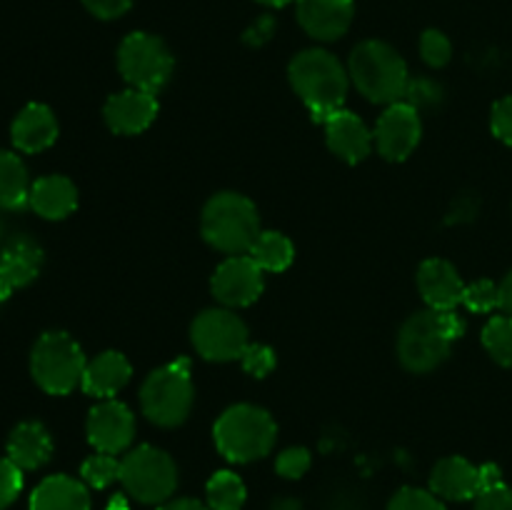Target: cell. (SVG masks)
Returning a JSON list of instances; mask_svg holds the SVG:
<instances>
[{
    "instance_id": "cell-1",
    "label": "cell",
    "mask_w": 512,
    "mask_h": 510,
    "mask_svg": "<svg viewBox=\"0 0 512 510\" xmlns=\"http://www.w3.org/2000/svg\"><path fill=\"white\" fill-rule=\"evenodd\" d=\"M465 320L455 310H420L398 333V360L415 375L430 373L445 363L455 340L463 338Z\"/></svg>"
},
{
    "instance_id": "cell-2",
    "label": "cell",
    "mask_w": 512,
    "mask_h": 510,
    "mask_svg": "<svg viewBox=\"0 0 512 510\" xmlns=\"http://www.w3.org/2000/svg\"><path fill=\"white\" fill-rule=\"evenodd\" d=\"M288 78L298 98L308 105L315 123H328L343 110L350 75L330 50L310 48L295 55L288 65Z\"/></svg>"
},
{
    "instance_id": "cell-3",
    "label": "cell",
    "mask_w": 512,
    "mask_h": 510,
    "mask_svg": "<svg viewBox=\"0 0 512 510\" xmlns=\"http://www.w3.org/2000/svg\"><path fill=\"white\" fill-rule=\"evenodd\" d=\"M348 75L365 100L393 105L408 93V63L393 45L383 40H363L348 60Z\"/></svg>"
},
{
    "instance_id": "cell-4",
    "label": "cell",
    "mask_w": 512,
    "mask_h": 510,
    "mask_svg": "<svg viewBox=\"0 0 512 510\" xmlns=\"http://www.w3.org/2000/svg\"><path fill=\"white\" fill-rule=\"evenodd\" d=\"M260 233L263 230L258 208L245 195L223 190L205 203L200 215V235L210 248L225 255H248Z\"/></svg>"
},
{
    "instance_id": "cell-5",
    "label": "cell",
    "mask_w": 512,
    "mask_h": 510,
    "mask_svg": "<svg viewBox=\"0 0 512 510\" xmlns=\"http://www.w3.org/2000/svg\"><path fill=\"white\" fill-rule=\"evenodd\" d=\"M218 453L230 463H253L265 458L278 440V425L265 408L250 403L230 405L213 428Z\"/></svg>"
},
{
    "instance_id": "cell-6",
    "label": "cell",
    "mask_w": 512,
    "mask_h": 510,
    "mask_svg": "<svg viewBox=\"0 0 512 510\" xmlns=\"http://www.w3.org/2000/svg\"><path fill=\"white\" fill-rule=\"evenodd\" d=\"M195 385L190 378V363L185 358L173 360L153 370L140 388L143 415L158 428H178L193 410Z\"/></svg>"
},
{
    "instance_id": "cell-7",
    "label": "cell",
    "mask_w": 512,
    "mask_h": 510,
    "mask_svg": "<svg viewBox=\"0 0 512 510\" xmlns=\"http://www.w3.org/2000/svg\"><path fill=\"white\" fill-rule=\"evenodd\" d=\"M85 365L83 348L65 330H48L30 350V375L48 395L73 393L83 383Z\"/></svg>"
},
{
    "instance_id": "cell-8",
    "label": "cell",
    "mask_w": 512,
    "mask_h": 510,
    "mask_svg": "<svg viewBox=\"0 0 512 510\" xmlns=\"http://www.w3.org/2000/svg\"><path fill=\"white\" fill-rule=\"evenodd\" d=\"M120 483L125 493L143 505H163L178 488V465L155 445H138L120 460Z\"/></svg>"
},
{
    "instance_id": "cell-9",
    "label": "cell",
    "mask_w": 512,
    "mask_h": 510,
    "mask_svg": "<svg viewBox=\"0 0 512 510\" xmlns=\"http://www.w3.org/2000/svg\"><path fill=\"white\" fill-rule=\"evenodd\" d=\"M173 53L150 33H130L118 48V70L128 88L158 95L173 75Z\"/></svg>"
},
{
    "instance_id": "cell-10",
    "label": "cell",
    "mask_w": 512,
    "mask_h": 510,
    "mask_svg": "<svg viewBox=\"0 0 512 510\" xmlns=\"http://www.w3.org/2000/svg\"><path fill=\"white\" fill-rule=\"evenodd\" d=\"M190 343L200 358L213 363L240 360L250 345L248 325L230 308H208L190 325Z\"/></svg>"
},
{
    "instance_id": "cell-11",
    "label": "cell",
    "mask_w": 512,
    "mask_h": 510,
    "mask_svg": "<svg viewBox=\"0 0 512 510\" xmlns=\"http://www.w3.org/2000/svg\"><path fill=\"white\" fill-rule=\"evenodd\" d=\"M420 138H423L420 110L405 100L388 105L373 130L375 148L390 163H403L405 158H410L413 150L418 148Z\"/></svg>"
},
{
    "instance_id": "cell-12",
    "label": "cell",
    "mask_w": 512,
    "mask_h": 510,
    "mask_svg": "<svg viewBox=\"0 0 512 510\" xmlns=\"http://www.w3.org/2000/svg\"><path fill=\"white\" fill-rule=\"evenodd\" d=\"M210 290L225 308L253 305L265 290L263 268L250 255H230L215 268L213 278H210Z\"/></svg>"
},
{
    "instance_id": "cell-13",
    "label": "cell",
    "mask_w": 512,
    "mask_h": 510,
    "mask_svg": "<svg viewBox=\"0 0 512 510\" xmlns=\"http://www.w3.org/2000/svg\"><path fill=\"white\" fill-rule=\"evenodd\" d=\"M85 433H88V443L98 453H125L135 438L133 410L125 403H120V400H103V403H98L88 413Z\"/></svg>"
},
{
    "instance_id": "cell-14",
    "label": "cell",
    "mask_w": 512,
    "mask_h": 510,
    "mask_svg": "<svg viewBox=\"0 0 512 510\" xmlns=\"http://www.w3.org/2000/svg\"><path fill=\"white\" fill-rule=\"evenodd\" d=\"M43 248L30 235H15L0 253V298L8 300L15 290L33 283L43 270Z\"/></svg>"
},
{
    "instance_id": "cell-15",
    "label": "cell",
    "mask_w": 512,
    "mask_h": 510,
    "mask_svg": "<svg viewBox=\"0 0 512 510\" xmlns=\"http://www.w3.org/2000/svg\"><path fill=\"white\" fill-rule=\"evenodd\" d=\"M155 115H158V98L138 88L113 93L103 108L105 125L118 135L143 133L153 125Z\"/></svg>"
},
{
    "instance_id": "cell-16",
    "label": "cell",
    "mask_w": 512,
    "mask_h": 510,
    "mask_svg": "<svg viewBox=\"0 0 512 510\" xmlns=\"http://www.w3.org/2000/svg\"><path fill=\"white\" fill-rule=\"evenodd\" d=\"M418 290L430 310H455L463 303L465 283L450 260L428 258L418 268Z\"/></svg>"
},
{
    "instance_id": "cell-17",
    "label": "cell",
    "mask_w": 512,
    "mask_h": 510,
    "mask_svg": "<svg viewBox=\"0 0 512 510\" xmlns=\"http://www.w3.org/2000/svg\"><path fill=\"white\" fill-rule=\"evenodd\" d=\"M355 0H298V23L315 40H338L348 33Z\"/></svg>"
},
{
    "instance_id": "cell-18",
    "label": "cell",
    "mask_w": 512,
    "mask_h": 510,
    "mask_svg": "<svg viewBox=\"0 0 512 510\" xmlns=\"http://www.w3.org/2000/svg\"><path fill=\"white\" fill-rule=\"evenodd\" d=\"M325 140H328L330 153L338 155L340 160H345L348 165L363 163L370 155V150L375 148L373 133L368 130V125L358 118L350 110H338L333 118L325 123Z\"/></svg>"
},
{
    "instance_id": "cell-19",
    "label": "cell",
    "mask_w": 512,
    "mask_h": 510,
    "mask_svg": "<svg viewBox=\"0 0 512 510\" xmlns=\"http://www.w3.org/2000/svg\"><path fill=\"white\" fill-rule=\"evenodd\" d=\"M430 490L443 500H475L483 493L480 468L463 455H448L435 463Z\"/></svg>"
},
{
    "instance_id": "cell-20",
    "label": "cell",
    "mask_w": 512,
    "mask_h": 510,
    "mask_svg": "<svg viewBox=\"0 0 512 510\" xmlns=\"http://www.w3.org/2000/svg\"><path fill=\"white\" fill-rule=\"evenodd\" d=\"M58 118L43 103H28L10 125V140L20 153H40L58 140Z\"/></svg>"
},
{
    "instance_id": "cell-21",
    "label": "cell",
    "mask_w": 512,
    "mask_h": 510,
    "mask_svg": "<svg viewBox=\"0 0 512 510\" xmlns=\"http://www.w3.org/2000/svg\"><path fill=\"white\" fill-rule=\"evenodd\" d=\"M5 458L13 460L20 470H38L53 458V438L38 420H23L15 425L5 443Z\"/></svg>"
},
{
    "instance_id": "cell-22",
    "label": "cell",
    "mask_w": 512,
    "mask_h": 510,
    "mask_svg": "<svg viewBox=\"0 0 512 510\" xmlns=\"http://www.w3.org/2000/svg\"><path fill=\"white\" fill-rule=\"evenodd\" d=\"M130 375H133V368H130L128 358L118 350H105V353L88 360L80 388L93 398L108 400L130 383Z\"/></svg>"
},
{
    "instance_id": "cell-23",
    "label": "cell",
    "mask_w": 512,
    "mask_h": 510,
    "mask_svg": "<svg viewBox=\"0 0 512 510\" xmlns=\"http://www.w3.org/2000/svg\"><path fill=\"white\" fill-rule=\"evenodd\" d=\"M28 205L45 220H63L78 208V188L65 175H43L30 185Z\"/></svg>"
},
{
    "instance_id": "cell-24",
    "label": "cell",
    "mask_w": 512,
    "mask_h": 510,
    "mask_svg": "<svg viewBox=\"0 0 512 510\" xmlns=\"http://www.w3.org/2000/svg\"><path fill=\"white\" fill-rule=\"evenodd\" d=\"M30 510H90L88 485L70 475H48L30 495Z\"/></svg>"
},
{
    "instance_id": "cell-25",
    "label": "cell",
    "mask_w": 512,
    "mask_h": 510,
    "mask_svg": "<svg viewBox=\"0 0 512 510\" xmlns=\"http://www.w3.org/2000/svg\"><path fill=\"white\" fill-rule=\"evenodd\" d=\"M28 168L13 150L0 148V210H20L30 195Z\"/></svg>"
},
{
    "instance_id": "cell-26",
    "label": "cell",
    "mask_w": 512,
    "mask_h": 510,
    "mask_svg": "<svg viewBox=\"0 0 512 510\" xmlns=\"http://www.w3.org/2000/svg\"><path fill=\"white\" fill-rule=\"evenodd\" d=\"M248 255L263 268V273H283L293 265L295 248L288 235L278 233V230H263Z\"/></svg>"
},
{
    "instance_id": "cell-27",
    "label": "cell",
    "mask_w": 512,
    "mask_h": 510,
    "mask_svg": "<svg viewBox=\"0 0 512 510\" xmlns=\"http://www.w3.org/2000/svg\"><path fill=\"white\" fill-rule=\"evenodd\" d=\"M245 498H248V490L233 470H218L205 485V500L210 510H240Z\"/></svg>"
},
{
    "instance_id": "cell-28",
    "label": "cell",
    "mask_w": 512,
    "mask_h": 510,
    "mask_svg": "<svg viewBox=\"0 0 512 510\" xmlns=\"http://www.w3.org/2000/svg\"><path fill=\"white\" fill-rule=\"evenodd\" d=\"M483 348L503 368H512V315H495L483 328Z\"/></svg>"
},
{
    "instance_id": "cell-29",
    "label": "cell",
    "mask_w": 512,
    "mask_h": 510,
    "mask_svg": "<svg viewBox=\"0 0 512 510\" xmlns=\"http://www.w3.org/2000/svg\"><path fill=\"white\" fill-rule=\"evenodd\" d=\"M80 478L85 485L95 490H103L108 485H113L115 480H120V460L110 453H98L90 455L83 465H80Z\"/></svg>"
},
{
    "instance_id": "cell-30",
    "label": "cell",
    "mask_w": 512,
    "mask_h": 510,
    "mask_svg": "<svg viewBox=\"0 0 512 510\" xmlns=\"http://www.w3.org/2000/svg\"><path fill=\"white\" fill-rule=\"evenodd\" d=\"M463 305L470 313H493L500 308V285L493 280H475V283L465 285Z\"/></svg>"
},
{
    "instance_id": "cell-31",
    "label": "cell",
    "mask_w": 512,
    "mask_h": 510,
    "mask_svg": "<svg viewBox=\"0 0 512 510\" xmlns=\"http://www.w3.org/2000/svg\"><path fill=\"white\" fill-rule=\"evenodd\" d=\"M388 510H448L443 498L433 493V490L423 488H400L398 493L390 498Z\"/></svg>"
},
{
    "instance_id": "cell-32",
    "label": "cell",
    "mask_w": 512,
    "mask_h": 510,
    "mask_svg": "<svg viewBox=\"0 0 512 510\" xmlns=\"http://www.w3.org/2000/svg\"><path fill=\"white\" fill-rule=\"evenodd\" d=\"M420 55L430 68H445L453 58V45H450L448 35L430 28L420 35Z\"/></svg>"
},
{
    "instance_id": "cell-33",
    "label": "cell",
    "mask_w": 512,
    "mask_h": 510,
    "mask_svg": "<svg viewBox=\"0 0 512 510\" xmlns=\"http://www.w3.org/2000/svg\"><path fill=\"white\" fill-rule=\"evenodd\" d=\"M310 463H313L310 450L300 448V445H293V448H285L283 453L278 455V460H275V473H278L280 478L298 480L308 473Z\"/></svg>"
},
{
    "instance_id": "cell-34",
    "label": "cell",
    "mask_w": 512,
    "mask_h": 510,
    "mask_svg": "<svg viewBox=\"0 0 512 510\" xmlns=\"http://www.w3.org/2000/svg\"><path fill=\"white\" fill-rule=\"evenodd\" d=\"M23 490V470L10 458H0V510L10 508Z\"/></svg>"
},
{
    "instance_id": "cell-35",
    "label": "cell",
    "mask_w": 512,
    "mask_h": 510,
    "mask_svg": "<svg viewBox=\"0 0 512 510\" xmlns=\"http://www.w3.org/2000/svg\"><path fill=\"white\" fill-rule=\"evenodd\" d=\"M240 363H243V368L248 370L250 375H255V378H265V375L275 368L278 360H275V353L268 348V345L250 343L248 348H245Z\"/></svg>"
},
{
    "instance_id": "cell-36",
    "label": "cell",
    "mask_w": 512,
    "mask_h": 510,
    "mask_svg": "<svg viewBox=\"0 0 512 510\" xmlns=\"http://www.w3.org/2000/svg\"><path fill=\"white\" fill-rule=\"evenodd\" d=\"M490 128L498 140H503L505 145L512 148V95L498 100L493 105V113H490Z\"/></svg>"
},
{
    "instance_id": "cell-37",
    "label": "cell",
    "mask_w": 512,
    "mask_h": 510,
    "mask_svg": "<svg viewBox=\"0 0 512 510\" xmlns=\"http://www.w3.org/2000/svg\"><path fill=\"white\" fill-rule=\"evenodd\" d=\"M440 100V88L430 80H410L408 93H405V103L413 108H423V105H435Z\"/></svg>"
},
{
    "instance_id": "cell-38",
    "label": "cell",
    "mask_w": 512,
    "mask_h": 510,
    "mask_svg": "<svg viewBox=\"0 0 512 510\" xmlns=\"http://www.w3.org/2000/svg\"><path fill=\"white\" fill-rule=\"evenodd\" d=\"M475 510H512V488L498 485L475 498Z\"/></svg>"
},
{
    "instance_id": "cell-39",
    "label": "cell",
    "mask_w": 512,
    "mask_h": 510,
    "mask_svg": "<svg viewBox=\"0 0 512 510\" xmlns=\"http://www.w3.org/2000/svg\"><path fill=\"white\" fill-rule=\"evenodd\" d=\"M88 13H93L100 20H115L125 15L133 5V0H83Z\"/></svg>"
},
{
    "instance_id": "cell-40",
    "label": "cell",
    "mask_w": 512,
    "mask_h": 510,
    "mask_svg": "<svg viewBox=\"0 0 512 510\" xmlns=\"http://www.w3.org/2000/svg\"><path fill=\"white\" fill-rule=\"evenodd\" d=\"M275 30V20L270 15H263L260 20H255L248 30H245V43L248 45H263L265 40H270Z\"/></svg>"
},
{
    "instance_id": "cell-41",
    "label": "cell",
    "mask_w": 512,
    "mask_h": 510,
    "mask_svg": "<svg viewBox=\"0 0 512 510\" xmlns=\"http://www.w3.org/2000/svg\"><path fill=\"white\" fill-rule=\"evenodd\" d=\"M480 480H483V493L485 490H493L503 483V473H500L498 465L488 463V465H480Z\"/></svg>"
},
{
    "instance_id": "cell-42",
    "label": "cell",
    "mask_w": 512,
    "mask_h": 510,
    "mask_svg": "<svg viewBox=\"0 0 512 510\" xmlns=\"http://www.w3.org/2000/svg\"><path fill=\"white\" fill-rule=\"evenodd\" d=\"M158 510H210V508L195 498H175V500H168V503L160 505Z\"/></svg>"
},
{
    "instance_id": "cell-43",
    "label": "cell",
    "mask_w": 512,
    "mask_h": 510,
    "mask_svg": "<svg viewBox=\"0 0 512 510\" xmlns=\"http://www.w3.org/2000/svg\"><path fill=\"white\" fill-rule=\"evenodd\" d=\"M500 310H505V315H512V270L500 283Z\"/></svg>"
},
{
    "instance_id": "cell-44",
    "label": "cell",
    "mask_w": 512,
    "mask_h": 510,
    "mask_svg": "<svg viewBox=\"0 0 512 510\" xmlns=\"http://www.w3.org/2000/svg\"><path fill=\"white\" fill-rule=\"evenodd\" d=\"M105 510H130V505L125 503V498L123 495H115L113 500H110V505Z\"/></svg>"
},
{
    "instance_id": "cell-45",
    "label": "cell",
    "mask_w": 512,
    "mask_h": 510,
    "mask_svg": "<svg viewBox=\"0 0 512 510\" xmlns=\"http://www.w3.org/2000/svg\"><path fill=\"white\" fill-rule=\"evenodd\" d=\"M258 3H263V5H270V8H283V5L293 3V0H258Z\"/></svg>"
},
{
    "instance_id": "cell-46",
    "label": "cell",
    "mask_w": 512,
    "mask_h": 510,
    "mask_svg": "<svg viewBox=\"0 0 512 510\" xmlns=\"http://www.w3.org/2000/svg\"><path fill=\"white\" fill-rule=\"evenodd\" d=\"M0 303H3V298H0Z\"/></svg>"
}]
</instances>
